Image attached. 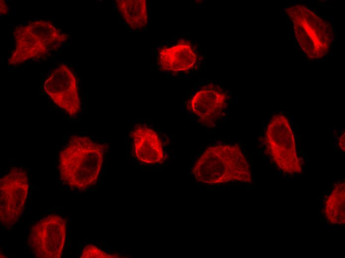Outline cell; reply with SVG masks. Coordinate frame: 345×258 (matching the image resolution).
Wrapping results in <instances>:
<instances>
[{"label": "cell", "mask_w": 345, "mask_h": 258, "mask_svg": "<svg viewBox=\"0 0 345 258\" xmlns=\"http://www.w3.org/2000/svg\"><path fill=\"white\" fill-rule=\"evenodd\" d=\"M107 146L86 136H71L59 154L61 180L69 187L85 190L94 186L100 173Z\"/></svg>", "instance_id": "cell-1"}, {"label": "cell", "mask_w": 345, "mask_h": 258, "mask_svg": "<svg viewBox=\"0 0 345 258\" xmlns=\"http://www.w3.org/2000/svg\"><path fill=\"white\" fill-rule=\"evenodd\" d=\"M192 173L197 181L211 185L252 182L249 164L237 144L209 146L195 163Z\"/></svg>", "instance_id": "cell-2"}, {"label": "cell", "mask_w": 345, "mask_h": 258, "mask_svg": "<svg viewBox=\"0 0 345 258\" xmlns=\"http://www.w3.org/2000/svg\"><path fill=\"white\" fill-rule=\"evenodd\" d=\"M295 38L307 58L318 60L329 52L334 40L331 24L307 6L295 4L286 9Z\"/></svg>", "instance_id": "cell-3"}, {"label": "cell", "mask_w": 345, "mask_h": 258, "mask_svg": "<svg viewBox=\"0 0 345 258\" xmlns=\"http://www.w3.org/2000/svg\"><path fill=\"white\" fill-rule=\"evenodd\" d=\"M13 36L15 48L8 61L10 64L40 58L49 51L57 49L67 39V35L51 21L43 20L16 27Z\"/></svg>", "instance_id": "cell-4"}, {"label": "cell", "mask_w": 345, "mask_h": 258, "mask_svg": "<svg viewBox=\"0 0 345 258\" xmlns=\"http://www.w3.org/2000/svg\"><path fill=\"white\" fill-rule=\"evenodd\" d=\"M265 142L268 153L283 172L289 175L301 172L294 136L285 116L276 114L272 117L266 129Z\"/></svg>", "instance_id": "cell-5"}, {"label": "cell", "mask_w": 345, "mask_h": 258, "mask_svg": "<svg viewBox=\"0 0 345 258\" xmlns=\"http://www.w3.org/2000/svg\"><path fill=\"white\" fill-rule=\"evenodd\" d=\"M27 173L21 167H13L0 180V222L7 228L21 218L27 196Z\"/></svg>", "instance_id": "cell-6"}, {"label": "cell", "mask_w": 345, "mask_h": 258, "mask_svg": "<svg viewBox=\"0 0 345 258\" xmlns=\"http://www.w3.org/2000/svg\"><path fill=\"white\" fill-rule=\"evenodd\" d=\"M66 224L62 217L51 214L32 226L28 244L37 258L61 257L65 242Z\"/></svg>", "instance_id": "cell-7"}, {"label": "cell", "mask_w": 345, "mask_h": 258, "mask_svg": "<svg viewBox=\"0 0 345 258\" xmlns=\"http://www.w3.org/2000/svg\"><path fill=\"white\" fill-rule=\"evenodd\" d=\"M230 97L220 86L214 83L201 85L188 102L187 108L204 127L214 128L225 116Z\"/></svg>", "instance_id": "cell-8"}, {"label": "cell", "mask_w": 345, "mask_h": 258, "mask_svg": "<svg viewBox=\"0 0 345 258\" xmlns=\"http://www.w3.org/2000/svg\"><path fill=\"white\" fill-rule=\"evenodd\" d=\"M46 94L60 109L71 117L81 109L76 78L70 69L61 64L48 75L44 84Z\"/></svg>", "instance_id": "cell-9"}, {"label": "cell", "mask_w": 345, "mask_h": 258, "mask_svg": "<svg viewBox=\"0 0 345 258\" xmlns=\"http://www.w3.org/2000/svg\"><path fill=\"white\" fill-rule=\"evenodd\" d=\"M157 60L162 71L189 72L198 70L204 58L198 43L181 39L174 44L161 47L158 51Z\"/></svg>", "instance_id": "cell-10"}, {"label": "cell", "mask_w": 345, "mask_h": 258, "mask_svg": "<svg viewBox=\"0 0 345 258\" xmlns=\"http://www.w3.org/2000/svg\"><path fill=\"white\" fill-rule=\"evenodd\" d=\"M130 135L133 139L135 156L140 161L147 164L163 162L162 144L155 131L146 126L137 125Z\"/></svg>", "instance_id": "cell-11"}, {"label": "cell", "mask_w": 345, "mask_h": 258, "mask_svg": "<svg viewBox=\"0 0 345 258\" xmlns=\"http://www.w3.org/2000/svg\"><path fill=\"white\" fill-rule=\"evenodd\" d=\"M118 10L126 24L132 29H142L148 22L146 0H116Z\"/></svg>", "instance_id": "cell-12"}, {"label": "cell", "mask_w": 345, "mask_h": 258, "mask_svg": "<svg viewBox=\"0 0 345 258\" xmlns=\"http://www.w3.org/2000/svg\"><path fill=\"white\" fill-rule=\"evenodd\" d=\"M345 184H337L326 199L323 214L327 221L333 225L345 223Z\"/></svg>", "instance_id": "cell-13"}, {"label": "cell", "mask_w": 345, "mask_h": 258, "mask_svg": "<svg viewBox=\"0 0 345 258\" xmlns=\"http://www.w3.org/2000/svg\"><path fill=\"white\" fill-rule=\"evenodd\" d=\"M117 255H110L93 245H87L83 249L81 258H119Z\"/></svg>", "instance_id": "cell-14"}, {"label": "cell", "mask_w": 345, "mask_h": 258, "mask_svg": "<svg viewBox=\"0 0 345 258\" xmlns=\"http://www.w3.org/2000/svg\"><path fill=\"white\" fill-rule=\"evenodd\" d=\"M0 11L1 14H6L8 12V8L4 0L0 1Z\"/></svg>", "instance_id": "cell-15"}, {"label": "cell", "mask_w": 345, "mask_h": 258, "mask_svg": "<svg viewBox=\"0 0 345 258\" xmlns=\"http://www.w3.org/2000/svg\"><path fill=\"white\" fill-rule=\"evenodd\" d=\"M345 133L344 132L342 135L340 137L339 140V145L341 150L345 152Z\"/></svg>", "instance_id": "cell-16"}]
</instances>
